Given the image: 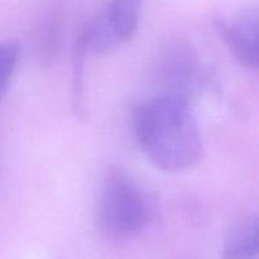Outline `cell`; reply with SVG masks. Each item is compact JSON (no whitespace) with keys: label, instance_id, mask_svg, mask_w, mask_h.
<instances>
[{"label":"cell","instance_id":"cell-4","mask_svg":"<svg viewBox=\"0 0 259 259\" xmlns=\"http://www.w3.org/2000/svg\"><path fill=\"white\" fill-rule=\"evenodd\" d=\"M258 217L247 215L235 223L223 243L222 259H258Z\"/></svg>","mask_w":259,"mask_h":259},{"label":"cell","instance_id":"cell-2","mask_svg":"<svg viewBox=\"0 0 259 259\" xmlns=\"http://www.w3.org/2000/svg\"><path fill=\"white\" fill-rule=\"evenodd\" d=\"M156 214L154 199L125 171L106 172L98 207L99 228L114 242H124L143 232Z\"/></svg>","mask_w":259,"mask_h":259},{"label":"cell","instance_id":"cell-6","mask_svg":"<svg viewBox=\"0 0 259 259\" xmlns=\"http://www.w3.org/2000/svg\"><path fill=\"white\" fill-rule=\"evenodd\" d=\"M88 51L82 43L76 39L72 53V109L76 116L85 119V85H83V72H85V57Z\"/></svg>","mask_w":259,"mask_h":259},{"label":"cell","instance_id":"cell-5","mask_svg":"<svg viewBox=\"0 0 259 259\" xmlns=\"http://www.w3.org/2000/svg\"><path fill=\"white\" fill-rule=\"evenodd\" d=\"M143 0H108L101 10L104 20L116 45L126 42L136 33Z\"/></svg>","mask_w":259,"mask_h":259},{"label":"cell","instance_id":"cell-7","mask_svg":"<svg viewBox=\"0 0 259 259\" xmlns=\"http://www.w3.org/2000/svg\"><path fill=\"white\" fill-rule=\"evenodd\" d=\"M20 57V46L17 40L0 42V103L8 93Z\"/></svg>","mask_w":259,"mask_h":259},{"label":"cell","instance_id":"cell-1","mask_svg":"<svg viewBox=\"0 0 259 259\" xmlns=\"http://www.w3.org/2000/svg\"><path fill=\"white\" fill-rule=\"evenodd\" d=\"M133 131L147 158L162 171H186L201 159L199 125L182 96L157 95L139 104L133 113Z\"/></svg>","mask_w":259,"mask_h":259},{"label":"cell","instance_id":"cell-3","mask_svg":"<svg viewBox=\"0 0 259 259\" xmlns=\"http://www.w3.org/2000/svg\"><path fill=\"white\" fill-rule=\"evenodd\" d=\"M258 8L255 5L239 10L232 19L217 18L215 29L220 34L235 60L244 67H258Z\"/></svg>","mask_w":259,"mask_h":259}]
</instances>
